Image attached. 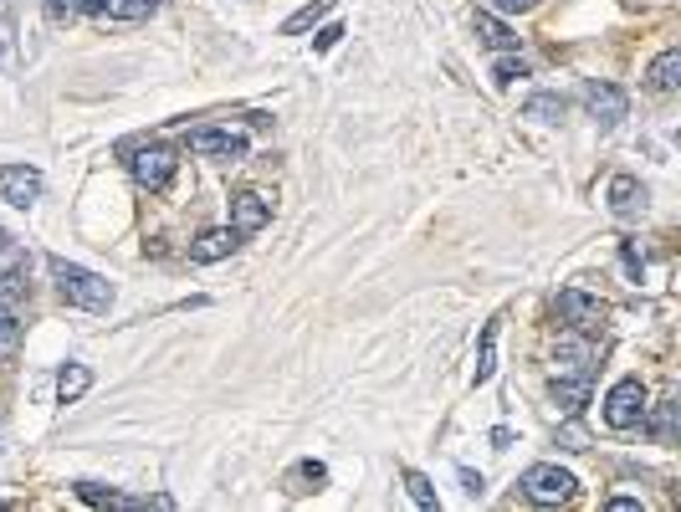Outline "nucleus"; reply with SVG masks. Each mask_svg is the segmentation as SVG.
Segmentation results:
<instances>
[{
    "label": "nucleus",
    "instance_id": "nucleus-1",
    "mask_svg": "<svg viewBox=\"0 0 681 512\" xmlns=\"http://www.w3.org/2000/svg\"><path fill=\"white\" fill-rule=\"evenodd\" d=\"M47 267H52V277H57V292L67 297L72 308H82V313H108V308H113V287H108L98 272L67 262V256H52Z\"/></svg>",
    "mask_w": 681,
    "mask_h": 512
},
{
    "label": "nucleus",
    "instance_id": "nucleus-2",
    "mask_svg": "<svg viewBox=\"0 0 681 512\" xmlns=\"http://www.w3.org/2000/svg\"><path fill=\"white\" fill-rule=\"evenodd\" d=\"M646 415V384L641 374H625L610 384V395H605V425L610 431H630V425H641Z\"/></svg>",
    "mask_w": 681,
    "mask_h": 512
},
{
    "label": "nucleus",
    "instance_id": "nucleus-3",
    "mask_svg": "<svg viewBox=\"0 0 681 512\" xmlns=\"http://www.w3.org/2000/svg\"><path fill=\"white\" fill-rule=\"evenodd\" d=\"M523 492L533 502H543V507H559V502H569L579 492V482H574V472H564V466L538 461V466H528V472H523Z\"/></svg>",
    "mask_w": 681,
    "mask_h": 512
},
{
    "label": "nucleus",
    "instance_id": "nucleus-4",
    "mask_svg": "<svg viewBox=\"0 0 681 512\" xmlns=\"http://www.w3.org/2000/svg\"><path fill=\"white\" fill-rule=\"evenodd\" d=\"M129 169H134V180H139L144 190H169V185H175L180 159L169 154V149H139V154L129 159Z\"/></svg>",
    "mask_w": 681,
    "mask_h": 512
},
{
    "label": "nucleus",
    "instance_id": "nucleus-5",
    "mask_svg": "<svg viewBox=\"0 0 681 512\" xmlns=\"http://www.w3.org/2000/svg\"><path fill=\"white\" fill-rule=\"evenodd\" d=\"M0 200H11V205H36L41 200V169L31 164H0Z\"/></svg>",
    "mask_w": 681,
    "mask_h": 512
},
{
    "label": "nucleus",
    "instance_id": "nucleus-6",
    "mask_svg": "<svg viewBox=\"0 0 681 512\" xmlns=\"http://www.w3.org/2000/svg\"><path fill=\"white\" fill-rule=\"evenodd\" d=\"M584 108H589V118H600L605 128H615L625 118L630 98L615 88V82H584Z\"/></svg>",
    "mask_w": 681,
    "mask_h": 512
},
{
    "label": "nucleus",
    "instance_id": "nucleus-7",
    "mask_svg": "<svg viewBox=\"0 0 681 512\" xmlns=\"http://www.w3.org/2000/svg\"><path fill=\"white\" fill-rule=\"evenodd\" d=\"M190 154H205V159H241V154H246V134H231V128H195V134H190Z\"/></svg>",
    "mask_w": 681,
    "mask_h": 512
},
{
    "label": "nucleus",
    "instance_id": "nucleus-8",
    "mask_svg": "<svg viewBox=\"0 0 681 512\" xmlns=\"http://www.w3.org/2000/svg\"><path fill=\"white\" fill-rule=\"evenodd\" d=\"M559 318H564L569 328L589 333L594 323L605 318V308H600V297H589V292H579V287H564V292H559Z\"/></svg>",
    "mask_w": 681,
    "mask_h": 512
},
{
    "label": "nucleus",
    "instance_id": "nucleus-9",
    "mask_svg": "<svg viewBox=\"0 0 681 512\" xmlns=\"http://www.w3.org/2000/svg\"><path fill=\"white\" fill-rule=\"evenodd\" d=\"M272 221V200H262L257 190H241L231 200V231L236 236H251V231H262Z\"/></svg>",
    "mask_w": 681,
    "mask_h": 512
},
{
    "label": "nucleus",
    "instance_id": "nucleus-10",
    "mask_svg": "<svg viewBox=\"0 0 681 512\" xmlns=\"http://www.w3.org/2000/svg\"><path fill=\"white\" fill-rule=\"evenodd\" d=\"M241 246V236L231 231V226H216V231H205L195 246H190V256H195V262H221V256H231Z\"/></svg>",
    "mask_w": 681,
    "mask_h": 512
},
{
    "label": "nucleus",
    "instance_id": "nucleus-11",
    "mask_svg": "<svg viewBox=\"0 0 681 512\" xmlns=\"http://www.w3.org/2000/svg\"><path fill=\"white\" fill-rule=\"evenodd\" d=\"M88 11L113 16V21H149L159 11V0H88Z\"/></svg>",
    "mask_w": 681,
    "mask_h": 512
},
{
    "label": "nucleus",
    "instance_id": "nucleus-12",
    "mask_svg": "<svg viewBox=\"0 0 681 512\" xmlns=\"http://www.w3.org/2000/svg\"><path fill=\"white\" fill-rule=\"evenodd\" d=\"M477 36H482V47H492V52H513L518 47L513 26H502L492 11H477Z\"/></svg>",
    "mask_w": 681,
    "mask_h": 512
},
{
    "label": "nucleus",
    "instance_id": "nucleus-13",
    "mask_svg": "<svg viewBox=\"0 0 681 512\" xmlns=\"http://www.w3.org/2000/svg\"><path fill=\"white\" fill-rule=\"evenodd\" d=\"M641 200H646V190L635 185L630 175H615V180H610V210H615V216H635V205H641Z\"/></svg>",
    "mask_w": 681,
    "mask_h": 512
},
{
    "label": "nucleus",
    "instance_id": "nucleus-14",
    "mask_svg": "<svg viewBox=\"0 0 681 512\" xmlns=\"http://www.w3.org/2000/svg\"><path fill=\"white\" fill-rule=\"evenodd\" d=\"M88 384H93V374H88V364H67V369L57 374V395H62V405H72V400H82V395H88Z\"/></svg>",
    "mask_w": 681,
    "mask_h": 512
},
{
    "label": "nucleus",
    "instance_id": "nucleus-15",
    "mask_svg": "<svg viewBox=\"0 0 681 512\" xmlns=\"http://www.w3.org/2000/svg\"><path fill=\"white\" fill-rule=\"evenodd\" d=\"M676 82H681V52L671 47V52H661V57L651 62V88H656V93H671Z\"/></svg>",
    "mask_w": 681,
    "mask_h": 512
},
{
    "label": "nucleus",
    "instance_id": "nucleus-16",
    "mask_svg": "<svg viewBox=\"0 0 681 512\" xmlns=\"http://www.w3.org/2000/svg\"><path fill=\"white\" fill-rule=\"evenodd\" d=\"M523 113H528V118H538V123H559V118L569 113V103H564L559 93H533Z\"/></svg>",
    "mask_w": 681,
    "mask_h": 512
},
{
    "label": "nucleus",
    "instance_id": "nucleus-17",
    "mask_svg": "<svg viewBox=\"0 0 681 512\" xmlns=\"http://www.w3.org/2000/svg\"><path fill=\"white\" fill-rule=\"evenodd\" d=\"M553 400H559L564 410H579V405L589 400V374H579V379H553Z\"/></svg>",
    "mask_w": 681,
    "mask_h": 512
},
{
    "label": "nucleus",
    "instance_id": "nucleus-18",
    "mask_svg": "<svg viewBox=\"0 0 681 512\" xmlns=\"http://www.w3.org/2000/svg\"><path fill=\"white\" fill-rule=\"evenodd\" d=\"M77 497L93 502V507H144V502L123 497V492H108V487H98V482H77Z\"/></svg>",
    "mask_w": 681,
    "mask_h": 512
},
{
    "label": "nucleus",
    "instance_id": "nucleus-19",
    "mask_svg": "<svg viewBox=\"0 0 681 512\" xmlns=\"http://www.w3.org/2000/svg\"><path fill=\"white\" fill-rule=\"evenodd\" d=\"M497 369V323L482 328V349H477V384H487Z\"/></svg>",
    "mask_w": 681,
    "mask_h": 512
},
{
    "label": "nucleus",
    "instance_id": "nucleus-20",
    "mask_svg": "<svg viewBox=\"0 0 681 512\" xmlns=\"http://www.w3.org/2000/svg\"><path fill=\"white\" fill-rule=\"evenodd\" d=\"M333 6H338V0H313V6H303V11H297V16H287V26H282V31H287V36H297V31H308V26H313V21H323V16H328Z\"/></svg>",
    "mask_w": 681,
    "mask_h": 512
},
{
    "label": "nucleus",
    "instance_id": "nucleus-21",
    "mask_svg": "<svg viewBox=\"0 0 681 512\" xmlns=\"http://www.w3.org/2000/svg\"><path fill=\"white\" fill-rule=\"evenodd\" d=\"M405 487H410V502H415V507H441V502H436V487L425 482L420 472H405Z\"/></svg>",
    "mask_w": 681,
    "mask_h": 512
},
{
    "label": "nucleus",
    "instance_id": "nucleus-22",
    "mask_svg": "<svg viewBox=\"0 0 681 512\" xmlns=\"http://www.w3.org/2000/svg\"><path fill=\"white\" fill-rule=\"evenodd\" d=\"M492 77H497V88H507L513 77H528V62H513V57H502L497 67H492Z\"/></svg>",
    "mask_w": 681,
    "mask_h": 512
},
{
    "label": "nucleus",
    "instance_id": "nucleus-23",
    "mask_svg": "<svg viewBox=\"0 0 681 512\" xmlns=\"http://www.w3.org/2000/svg\"><path fill=\"white\" fill-rule=\"evenodd\" d=\"M16 344H21V323L0 308V349H16Z\"/></svg>",
    "mask_w": 681,
    "mask_h": 512
},
{
    "label": "nucleus",
    "instance_id": "nucleus-24",
    "mask_svg": "<svg viewBox=\"0 0 681 512\" xmlns=\"http://www.w3.org/2000/svg\"><path fill=\"white\" fill-rule=\"evenodd\" d=\"M671 425H676V405L666 400V405H661V415L651 420V431H656V441H671Z\"/></svg>",
    "mask_w": 681,
    "mask_h": 512
},
{
    "label": "nucleus",
    "instance_id": "nucleus-25",
    "mask_svg": "<svg viewBox=\"0 0 681 512\" xmlns=\"http://www.w3.org/2000/svg\"><path fill=\"white\" fill-rule=\"evenodd\" d=\"M338 36H344V26H328V31L318 36V52H328V47H338Z\"/></svg>",
    "mask_w": 681,
    "mask_h": 512
},
{
    "label": "nucleus",
    "instance_id": "nucleus-26",
    "mask_svg": "<svg viewBox=\"0 0 681 512\" xmlns=\"http://www.w3.org/2000/svg\"><path fill=\"white\" fill-rule=\"evenodd\" d=\"M625 267H630V277H641V267H646L641 256H635V246H625Z\"/></svg>",
    "mask_w": 681,
    "mask_h": 512
},
{
    "label": "nucleus",
    "instance_id": "nucleus-27",
    "mask_svg": "<svg viewBox=\"0 0 681 512\" xmlns=\"http://www.w3.org/2000/svg\"><path fill=\"white\" fill-rule=\"evenodd\" d=\"M497 6H502V11H528L533 0H497Z\"/></svg>",
    "mask_w": 681,
    "mask_h": 512
},
{
    "label": "nucleus",
    "instance_id": "nucleus-28",
    "mask_svg": "<svg viewBox=\"0 0 681 512\" xmlns=\"http://www.w3.org/2000/svg\"><path fill=\"white\" fill-rule=\"evenodd\" d=\"M47 6H52V11H72V6H77V0H47Z\"/></svg>",
    "mask_w": 681,
    "mask_h": 512
},
{
    "label": "nucleus",
    "instance_id": "nucleus-29",
    "mask_svg": "<svg viewBox=\"0 0 681 512\" xmlns=\"http://www.w3.org/2000/svg\"><path fill=\"white\" fill-rule=\"evenodd\" d=\"M6 251H11V236H6V231H0V256H6Z\"/></svg>",
    "mask_w": 681,
    "mask_h": 512
}]
</instances>
